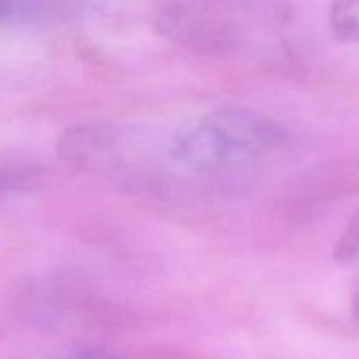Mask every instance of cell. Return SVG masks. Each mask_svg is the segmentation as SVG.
<instances>
[{
    "label": "cell",
    "mask_w": 359,
    "mask_h": 359,
    "mask_svg": "<svg viewBox=\"0 0 359 359\" xmlns=\"http://www.w3.org/2000/svg\"><path fill=\"white\" fill-rule=\"evenodd\" d=\"M283 142L285 131L271 116L243 106H222L169 131L167 154L175 175L212 177L256 165Z\"/></svg>",
    "instance_id": "cell-1"
},
{
    "label": "cell",
    "mask_w": 359,
    "mask_h": 359,
    "mask_svg": "<svg viewBox=\"0 0 359 359\" xmlns=\"http://www.w3.org/2000/svg\"><path fill=\"white\" fill-rule=\"evenodd\" d=\"M51 359H118V357L100 346H81V348H72L68 353L55 355Z\"/></svg>",
    "instance_id": "cell-7"
},
{
    "label": "cell",
    "mask_w": 359,
    "mask_h": 359,
    "mask_svg": "<svg viewBox=\"0 0 359 359\" xmlns=\"http://www.w3.org/2000/svg\"><path fill=\"white\" fill-rule=\"evenodd\" d=\"M43 184V171L26 163H0V210L11 208Z\"/></svg>",
    "instance_id": "cell-3"
},
{
    "label": "cell",
    "mask_w": 359,
    "mask_h": 359,
    "mask_svg": "<svg viewBox=\"0 0 359 359\" xmlns=\"http://www.w3.org/2000/svg\"><path fill=\"white\" fill-rule=\"evenodd\" d=\"M169 131L121 121H95L66 129L57 156L81 173L129 182H154L173 173L167 154Z\"/></svg>",
    "instance_id": "cell-2"
},
{
    "label": "cell",
    "mask_w": 359,
    "mask_h": 359,
    "mask_svg": "<svg viewBox=\"0 0 359 359\" xmlns=\"http://www.w3.org/2000/svg\"><path fill=\"white\" fill-rule=\"evenodd\" d=\"M353 313H355V319L359 321V292L355 294V300H353Z\"/></svg>",
    "instance_id": "cell-8"
},
{
    "label": "cell",
    "mask_w": 359,
    "mask_h": 359,
    "mask_svg": "<svg viewBox=\"0 0 359 359\" xmlns=\"http://www.w3.org/2000/svg\"><path fill=\"white\" fill-rule=\"evenodd\" d=\"M334 258L342 266L359 271V212L348 220L342 235L338 237V243L334 248Z\"/></svg>",
    "instance_id": "cell-6"
},
{
    "label": "cell",
    "mask_w": 359,
    "mask_h": 359,
    "mask_svg": "<svg viewBox=\"0 0 359 359\" xmlns=\"http://www.w3.org/2000/svg\"><path fill=\"white\" fill-rule=\"evenodd\" d=\"M51 0H0V24H24L39 18Z\"/></svg>",
    "instance_id": "cell-5"
},
{
    "label": "cell",
    "mask_w": 359,
    "mask_h": 359,
    "mask_svg": "<svg viewBox=\"0 0 359 359\" xmlns=\"http://www.w3.org/2000/svg\"><path fill=\"white\" fill-rule=\"evenodd\" d=\"M330 30L340 41L359 45V0H332Z\"/></svg>",
    "instance_id": "cell-4"
}]
</instances>
